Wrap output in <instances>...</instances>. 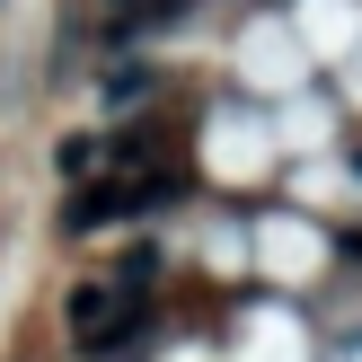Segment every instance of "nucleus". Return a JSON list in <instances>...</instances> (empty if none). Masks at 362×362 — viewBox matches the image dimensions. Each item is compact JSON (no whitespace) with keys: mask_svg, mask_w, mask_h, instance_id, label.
I'll return each mask as SVG.
<instances>
[{"mask_svg":"<svg viewBox=\"0 0 362 362\" xmlns=\"http://www.w3.org/2000/svg\"><path fill=\"white\" fill-rule=\"evenodd\" d=\"M141 292H124V283H80L71 292V345L80 354H124L141 336Z\"/></svg>","mask_w":362,"mask_h":362,"instance_id":"f257e3e1","label":"nucleus"},{"mask_svg":"<svg viewBox=\"0 0 362 362\" xmlns=\"http://www.w3.org/2000/svg\"><path fill=\"white\" fill-rule=\"evenodd\" d=\"M168 194H177V168H141V177H106V186H80V194H71V212H62V221H71V230H98V221H133V212L168 204Z\"/></svg>","mask_w":362,"mask_h":362,"instance_id":"f03ea898","label":"nucleus"}]
</instances>
